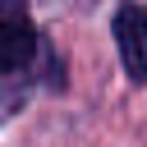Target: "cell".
I'll list each match as a JSON object with an SVG mask.
<instances>
[{"mask_svg": "<svg viewBox=\"0 0 147 147\" xmlns=\"http://www.w3.org/2000/svg\"><path fill=\"white\" fill-rule=\"evenodd\" d=\"M115 41L119 60L133 83H147V9L142 5H119L115 9Z\"/></svg>", "mask_w": 147, "mask_h": 147, "instance_id": "obj_1", "label": "cell"}, {"mask_svg": "<svg viewBox=\"0 0 147 147\" xmlns=\"http://www.w3.org/2000/svg\"><path fill=\"white\" fill-rule=\"evenodd\" d=\"M37 32H32V23L23 18V14H9V18H0V74H18V69H28L32 64V55H37Z\"/></svg>", "mask_w": 147, "mask_h": 147, "instance_id": "obj_2", "label": "cell"}]
</instances>
